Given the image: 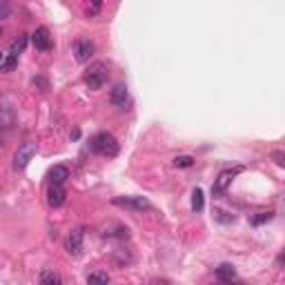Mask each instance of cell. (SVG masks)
I'll return each mask as SVG.
<instances>
[{
    "instance_id": "cell-1",
    "label": "cell",
    "mask_w": 285,
    "mask_h": 285,
    "mask_svg": "<svg viewBox=\"0 0 285 285\" xmlns=\"http://www.w3.org/2000/svg\"><path fill=\"white\" fill-rule=\"evenodd\" d=\"M89 149L94 154H101V156H107V159H114V156L118 154V142L109 132H98L96 136H91Z\"/></svg>"
},
{
    "instance_id": "cell-2",
    "label": "cell",
    "mask_w": 285,
    "mask_h": 285,
    "mask_svg": "<svg viewBox=\"0 0 285 285\" xmlns=\"http://www.w3.org/2000/svg\"><path fill=\"white\" fill-rule=\"evenodd\" d=\"M107 78H109V67L105 63H94L85 71V85L89 89H101L103 85L107 83Z\"/></svg>"
},
{
    "instance_id": "cell-3",
    "label": "cell",
    "mask_w": 285,
    "mask_h": 285,
    "mask_svg": "<svg viewBox=\"0 0 285 285\" xmlns=\"http://www.w3.org/2000/svg\"><path fill=\"white\" fill-rule=\"evenodd\" d=\"M243 165H236V167H232V169H223L221 174L216 176V180H214V185H212V196L214 198H221L223 194L227 192V187H230V183L234 180V176L236 174H241L243 172Z\"/></svg>"
},
{
    "instance_id": "cell-4",
    "label": "cell",
    "mask_w": 285,
    "mask_h": 285,
    "mask_svg": "<svg viewBox=\"0 0 285 285\" xmlns=\"http://www.w3.org/2000/svg\"><path fill=\"white\" fill-rule=\"evenodd\" d=\"M34 156H36V142L25 141L20 147H18L16 156H14V167H16V169H25Z\"/></svg>"
},
{
    "instance_id": "cell-5",
    "label": "cell",
    "mask_w": 285,
    "mask_h": 285,
    "mask_svg": "<svg viewBox=\"0 0 285 285\" xmlns=\"http://www.w3.org/2000/svg\"><path fill=\"white\" fill-rule=\"evenodd\" d=\"M65 248L71 256H80L83 254V230L80 227H74L71 232H69L67 241H65Z\"/></svg>"
},
{
    "instance_id": "cell-6",
    "label": "cell",
    "mask_w": 285,
    "mask_h": 285,
    "mask_svg": "<svg viewBox=\"0 0 285 285\" xmlns=\"http://www.w3.org/2000/svg\"><path fill=\"white\" fill-rule=\"evenodd\" d=\"M32 42L38 52H49L52 49V36H49L47 27H36V32L32 34Z\"/></svg>"
},
{
    "instance_id": "cell-7",
    "label": "cell",
    "mask_w": 285,
    "mask_h": 285,
    "mask_svg": "<svg viewBox=\"0 0 285 285\" xmlns=\"http://www.w3.org/2000/svg\"><path fill=\"white\" fill-rule=\"evenodd\" d=\"M94 42L85 40V38H80V40L74 42V58L78 60V63H87V60L94 56Z\"/></svg>"
},
{
    "instance_id": "cell-8",
    "label": "cell",
    "mask_w": 285,
    "mask_h": 285,
    "mask_svg": "<svg viewBox=\"0 0 285 285\" xmlns=\"http://www.w3.org/2000/svg\"><path fill=\"white\" fill-rule=\"evenodd\" d=\"M67 198V192H65L63 185H52L49 183V190H47V203L49 207H60Z\"/></svg>"
},
{
    "instance_id": "cell-9",
    "label": "cell",
    "mask_w": 285,
    "mask_h": 285,
    "mask_svg": "<svg viewBox=\"0 0 285 285\" xmlns=\"http://www.w3.org/2000/svg\"><path fill=\"white\" fill-rule=\"evenodd\" d=\"M127 98H129V94H127V85H123V83L114 85V89L109 91V103L111 105L114 107H125Z\"/></svg>"
},
{
    "instance_id": "cell-10",
    "label": "cell",
    "mask_w": 285,
    "mask_h": 285,
    "mask_svg": "<svg viewBox=\"0 0 285 285\" xmlns=\"http://www.w3.org/2000/svg\"><path fill=\"white\" fill-rule=\"evenodd\" d=\"M47 178H49V183L52 185H63L65 180L69 178V169L65 167V165H53V167L49 169Z\"/></svg>"
},
{
    "instance_id": "cell-11",
    "label": "cell",
    "mask_w": 285,
    "mask_h": 285,
    "mask_svg": "<svg viewBox=\"0 0 285 285\" xmlns=\"http://www.w3.org/2000/svg\"><path fill=\"white\" fill-rule=\"evenodd\" d=\"M118 205H127V207H134V210L142 212V210H152V203L142 196H134V198H116Z\"/></svg>"
},
{
    "instance_id": "cell-12",
    "label": "cell",
    "mask_w": 285,
    "mask_h": 285,
    "mask_svg": "<svg viewBox=\"0 0 285 285\" xmlns=\"http://www.w3.org/2000/svg\"><path fill=\"white\" fill-rule=\"evenodd\" d=\"M216 279L223 281V283H232L234 279H236V269H234V265L230 263H223L216 267Z\"/></svg>"
},
{
    "instance_id": "cell-13",
    "label": "cell",
    "mask_w": 285,
    "mask_h": 285,
    "mask_svg": "<svg viewBox=\"0 0 285 285\" xmlns=\"http://www.w3.org/2000/svg\"><path fill=\"white\" fill-rule=\"evenodd\" d=\"M27 42H29V36H27V34H20V36L16 38V40L11 42V47H9V53L11 56H20L22 52H25V47H27Z\"/></svg>"
},
{
    "instance_id": "cell-14",
    "label": "cell",
    "mask_w": 285,
    "mask_h": 285,
    "mask_svg": "<svg viewBox=\"0 0 285 285\" xmlns=\"http://www.w3.org/2000/svg\"><path fill=\"white\" fill-rule=\"evenodd\" d=\"M38 281H40L42 285H60V283H63L60 274H56L53 269H45V272L40 274V279H38Z\"/></svg>"
},
{
    "instance_id": "cell-15",
    "label": "cell",
    "mask_w": 285,
    "mask_h": 285,
    "mask_svg": "<svg viewBox=\"0 0 285 285\" xmlns=\"http://www.w3.org/2000/svg\"><path fill=\"white\" fill-rule=\"evenodd\" d=\"M203 205H205V198H203V190H201V187H196V190L192 192V210H194V212H201Z\"/></svg>"
},
{
    "instance_id": "cell-16",
    "label": "cell",
    "mask_w": 285,
    "mask_h": 285,
    "mask_svg": "<svg viewBox=\"0 0 285 285\" xmlns=\"http://www.w3.org/2000/svg\"><path fill=\"white\" fill-rule=\"evenodd\" d=\"M272 218H274V212H259V214H254L249 218V223L252 225H263V223H269Z\"/></svg>"
},
{
    "instance_id": "cell-17",
    "label": "cell",
    "mask_w": 285,
    "mask_h": 285,
    "mask_svg": "<svg viewBox=\"0 0 285 285\" xmlns=\"http://www.w3.org/2000/svg\"><path fill=\"white\" fill-rule=\"evenodd\" d=\"M101 7H103V0H89V2H87V7H85V16H87V18L98 16Z\"/></svg>"
},
{
    "instance_id": "cell-18",
    "label": "cell",
    "mask_w": 285,
    "mask_h": 285,
    "mask_svg": "<svg viewBox=\"0 0 285 285\" xmlns=\"http://www.w3.org/2000/svg\"><path fill=\"white\" fill-rule=\"evenodd\" d=\"M18 65V58L16 56H5V58H2V63H0V71H14V67H16Z\"/></svg>"
},
{
    "instance_id": "cell-19",
    "label": "cell",
    "mask_w": 285,
    "mask_h": 285,
    "mask_svg": "<svg viewBox=\"0 0 285 285\" xmlns=\"http://www.w3.org/2000/svg\"><path fill=\"white\" fill-rule=\"evenodd\" d=\"M87 281H89V283H109V274H107V272H89V274H87Z\"/></svg>"
},
{
    "instance_id": "cell-20",
    "label": "cell",
    "mask_w": 285,
    "mask_h": 285,
    "mask_svg": "<svg viewBox=\"0 0 285 285\" xmlns=\"http://www.w3.org/2000/svg\"><path fill=\"white\" fill-rule=\"evenodd\" d=\"M174 165L176 167H192V165H194V159H192V156H176Z\"/></svg>"
},
{
    "instance_id": "cell-21",
    "label": "cell",
    "mask_w": 285,
    "mask_h": 285,
    "mask_svg": "<svg viewBox=\"0 0 285 285\" xmlns=\"http://www.w3.org/2000/svg\"><path fill=\"white\" fill-rule=\"evenodd\" d=\"M114 230L116 232H103L105 236H118V238H127L129 234H127V227H123V225H114Z\"/></svg>"
},
{
    "instance_id": "cell-22",
    "label": "cell",
    "mask_w": 285,
    "mask_h": 285,
    "mask_svg": "<svg viewBox=\"0 0 285 285\" xmlns=\"http://www.w3.org/2000/svg\"><path fill=\"white\" fill-rule=\"evenodd\" d=\"M214 216H216V221H221V223H234V214H227V212H223V210H216L214 212Z\"/></svg>"
},
{
    "instance_id": "cell-23",
    "label": "cell",
    "mask_w": 285,
    "mask_h": 285,
    "mask_svg": "<svg viewBox=\"0 0 285 285\" xmlns=\"http://www.w3.org/2000/svg\"><path fill=\"white\" fill-rule=\"evenodd\" d=\"M272 159H274V163L279 165V167H283V165H285V154L281 152V149H276V152H272Z\"/></svg>"
},
{
    "instance_id": "cell-24",
    "label": "cell",
    "mask_w": 285,
    "mask_h": 285,
    "mask_svg": "<svg viewBox=\"0 0 285 285\" xmlns=\"http://www.w3.org/2000/svg\"><path fill=\"white\" fill-rule=\"evenodd\" d=\"M9 2H7V5H0V18H7L9 16Z\"/></svg>"
},
{
    "instance_id": "cell-25",
    "label": "cell",
    "mask_w": 285,
    "mask_h": 285,
    "mask_svg": "<svg viewBox=\"0 0 285 285\" xmlns=\"http://www.w3.org/2000/svg\"><path fill=\"white\" fill-rule=\"evenodd\" d=\"M2 58H5V53H2V52H0V63H2Z\"/></svg>"
},
{
    "instance_id": "cell-26",
    "label": "cell",
    "mask_w": 285,
    "mask_h": 285,
    "mask_svg": "<svg viewBox=\"0 0 285 285\" xmlns=\"http://www.w3.org/2000/svg\"><path fill=\"white\" fill-rule=\"evenodd\" d=\"M7 2H9V0H0V5H7Z\"/></svg>"
},
{
    "instance_id": "cell-27",
    "label": "cell",
    "mask_w": 285,
    "mask_h": 285,
    "mask_svg": "<svg viewBox=\"0 0 285 285\" xmlns=\"http://www.w3.org/2000/svg\"><path fill=\"white\" fill-rule=\"evenodd\" d=\"M0 36H2V27H0Z\"/></svg>"
}]
</instances>
